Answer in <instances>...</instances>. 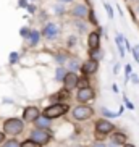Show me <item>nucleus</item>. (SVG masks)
<instances>
[{"instance_id": "nucleus-1", "label": "nucleus", "mask_w": 139, "mask_h": 147, "mask_svg": "<svg viewBox=\"0 0 139 147\" xmlns=\"http://www.w3.org/2000/svg\"><path fill=\"white\" fill-rule=\"evenodd\" d=\"M24 129V123L20 118H8V120L3 121V131L5 134H10V136H16V134H21Z\"/></svg>"}, {"instance_id": "nucleus-2", "label": "nucleus", "mask_w": 139, "mask_h": 147, "mask_svg": "<svg viewBox=\"0 0 139 147\" xmlns=\"http://www.w3.org/2000/svg\"><path fill=\"white\" fill-rule=\"evenodd\" d=\"M70 110V107L63 102H57L53 105H49L45 110H44V117L49 118V120H53V118H58L61 115H65L66 112Z\"/></svg>"}, {"instance_id": "nucleus-3", "label": "nucleus", "mask_w": 139, "mask_h": 147, "mask_svg": "<svg viewBox=\"0 0 139 147\" xmlns=\"http://www.w3.org/2000/svg\"><path fill=\"white\" fill-rule=\"evenodd\" d=\"M71 115L76 121H86L94 115V110L91 107H87V105H78V107L73 108Z\"/></svg>"}, {"instance_id": "nucleus-4", "label": "nucleus", "mask_w": 139, "mask_h": 147, "mask_svg": "<svg viewBox=\"0 0 139 147\" xmlns=\"http://www.w3.org/2000/svg\"><path fill=\"white\" fill-rule=\"evenodd\" d=\"M50 133H49L47 129H42V128H36V129L31 131V138L32 141H36L37 144H40V146H45V144L50 141Z\"/></svg>"}, {"instance_id": "nucleus-5", "label": "nucleus", "mask_w": 139, "mask_h": 147, "mask_svg": "<svg viewBox=\"0 0 139 147\" xmlns=\"http://www.w3.org/2000/svg\"><path fill=\"white\" fill-rule=\"evenodd\" d=\"M58 32H60V29H58V26H57L55 23H45L40 34H42L47 40H53L57 36H58Z\"/></svg>"}, {"instance_id": "nucleus-6", "label": "nucleus", "mask_w": 139, "mask_h": 147, "mask_svg": "<svg viewBox=\"0 0 139 147\" xmlns=\"http://www.w3.org/2000/svg\"><path fill=\"white\" fill-rule=\"evenodd\" d=\"M76 99H78V102H81V104H86V102H89V100L94 99V91H92L91 87L78 89V92H76Z\"/></svg>"}, {"instance_id": "nucleus-7", "label": "nucleus", "mask_w": 139, "mask_h": 147, "mask_svg": "<svg viewBox=\"0 0 139 147\" xmlns=\"http://www.w3.org/2000/svg\"><path fill=\"white\" fill-rule=\"evenodd\" d=\"M71 13L76 20H86L87 15H89V8H87L84 3H76L71 10Z\"/></svg>"}, {"instance_id": "nucleus-8", "label": "nucleus", "mask_w": 139, "mask_h": 147, "mask_svg": "<svg viewBox=\"0 0 139 147\" xmlns=\"http://www.w3.org/2000/svg\"><path fill=\"white\" fill-rule=\"evenodd\" d=\"M96 131L107 136V134H110V133H113V131H115V126H113L110 121H107V120H99L96 123Z\"/></svg>"}, {"instance_id": "nucleus-9", "label": "nucleus", "mask_w": 139, "mask_h": 147, "mask_svg": "<svg viewBox=\"0 0 139 147\" xmlns=\"http://www.w3.org/2000/svg\"><path fill=\"white\" fill-rule=\"evenodd\" d=\"M81 69H83L84 76H91V74H94L97 69H99V61L89 58L87 61H84L83 65H81Z\"/></svg>"}, {"instance_id": "nucleus-10", "label": "nucleus", "mask_w": 139, "mask_h": 147, "mask_svg": "<svg viewBox=\"0 0 139 147\" xmlns=\"http://www.w3.org/2000/svg\"><path fill=\"white\" fill-rule=\"evenodd\" d=\"M40 117V112L39 108L34 107V105H29V107L24 108V112H23V120L24 121H34L36 118Z\"/></svg>"}, {"instance_id": "nucleus-11", "label": "nucleus", "mask_w": 139, "mask_h": 147, "mask_svg": "<svg viewBox=\"0 0 139 147\" xmlns=\"http://www.w3.org/2000/svg\"><path fill=\"white\" fill-rule=\"evenodd\" d=\"M87 47L89 49H99L100 47V29L89 32V36H87Z\"/></svg>"}, {"instance_id": "nucleus-12", "label": "nucleus", "mask_w": 139, "mask_h": 147, "mask_svg": "<svg viewBox=\"0 0 139 147\" xmlns=\"http://www.w3.org/2000/svg\"><path fill=\"white\" fill-rule=\"evenodd\" d=\"M78 74L74 73V71H68L65 74V78H63V84H65V89H74L76 87V82H78Z\"/></svg>"}, {"instance_id": "nucleus-13", "label": "nucleus", "mask_w": 139, "mask_h": 147, "mask_svg": "<svg viewBox=\"0 0 139 147\" xmlns=\"http://www.w3.org/2000/svg\"><path fill=\"white\" fill-rule=\"evenodd\" d=\"M112 142L117 144V146H125L128 142V136L125 133H121V131H115L112 134Z\"/></svg>"}, {"instance_id": "nucleus-14", "label": "nucleus", "mask_w": 139, "mask_h": 147, "mask_svg": "<svg viewBox=\"0 0 139 147\" xmlns=\"http://www.w3.org/2000/svg\"><path fill=\"white\" fill-rule=\"evenodd\" d=\"M26 40H28V45H29V47H36V45L40 42V32L37 29H31V32H29Z\"/></svg>"}, {"instance_id": "nucleus-15", "label": "nucleus", "mask_w": 139, "mask_h": 147, "mask_svg": "<svg viewBox=\"0 0 139 147\" xmlns=\"http://www.w3.org/2000/svg\"><path fill=\"white\" fill-rule=\"evenodd\" d=\"M81 61L76 58V57H70V60H68V68H70V71H78V69H81Z\"/></svg>"}, {"instance_id": "nucleus-16", "label": "nucleus", "mask_w": 139, "mask_h": 147, "mask_svg": "<svg viewBox=\"0 0 139 147\" xmlns=\"http://www.w3.org/2000/svg\"><path fill=\"white\" fill-rule=\"evenodd\" d=\"M89 58L91 60H96V61H100L102 58H104V52L99 49H89Z\"/></svg>"}, {"instance_id": "nucleus-17", "label": "nucleus", "mask_w": 139, "mask_h": 147, "mask_svg": "<svg viewBox=\"0 0 139 147\" xmlns=\"http://www.w3.org/2000/svg\"><path fill=\"white\" fill-rule=\"evenodd\" d=\"M34 125L36 128H42V129H47L49 126H50V120L45 117H39V118H36L34 120Z\"/></svg>"}, {"instance_id": "nucleus-18", "label": "nucleus", "mask_w": 139, "mask_h": 147, "mask_svg": "<svg viewBox=\"0 0 139 147\" xmlns=\"http://www.w3.org/2000/svg\"><path fill=\"white\" fill-rule=\"evenodd\" d=\"M123 37L120 32H117V36H115V44H117L118 47V52H120V57H125V47H123Z\"/></svg>"}, {"instance_id": "nucleus-19", "label": "nucleus", "mask_w": 139, "mask_h": 147, "mask_svg": "<svg viewBox=\"0 0 139 147\" xmlns=\"http://www.w3.org/2000/svg\"><path fill=\"white\" fill-rule=\"evenodd\" d=\"M66 73H68V71H66L65 66H57V69H55V81H63V78H65Z\"/></svg>"}, {"instance_id": "nucleus-20", "label": "nucleus", "mask_w": 139, "mask_h": 147, "mask_svg": "<svg viewBox=\"0 0 139 147\" xmlns=\"http://www.w3.org/2000/svg\"><path fill=\"white\" fill-rule=\"evenodd\" d=\"M66 97H68V89H63V91H58V94H53L52 97H50V99L52 100H65Z\"/></svg>"}, {"instance_id": "nucleus-21", "label": "nucleus", "mask_w": 139, "mask_h": 147, "mask_svg": "<svg viewBox=\"0 0 139 147\" xmlns=\"http://www.w3.org/2000/svg\"><path fill=\"white\" fill-rule=\"evenodd\" d=\"M53 11H55L57 16H63L66 10H65V7H63V3H55L53 5Z\"/></svg>"}, {"instance_id": "nucleus-22", "label": "nucleus", "mask_w": 139, "mask_h": 147, "mask_svg": "<svg viewBox=\"0 0 139 147\" xmlns=\"http://www.w3.org/2000/svg\"><path fill=\"white\" fill-rule=\"evenodd\" d=\"M76 87H78V89H83V87H89V79H87V76H83V78H78V82H76Z\"/></svg>"}, {"instance_id": "nucleus-23", "label": "nucleus", "mask_w": 139, "mask_h": 147, "mask_svg": "<svg viewBox=\"0 0 139 147\" xmlns=\"http://www.w3.org/2000/svg\"><path fill=\"white\" fill-rule=\"evenodd\" d=\"M55 60H57V63H58L60 66H63L66 63V60H68V55H65V53H57Z\"/></svg>"}, {"instance_id": "nucleus-24", "label": "nucleus", "mask_w": 139, "mask_h": 147, "mask_svg": "<svg viewBox=\"0 0 139 147\" xmlns=\"http://www.w3.org/2000/svg\"><path fill=\"white\" fill-rule=\"evenodd\" d=\"M2 147H21V142H18L16 139H10L5 144H2Z\"/></svg>"}, {"instance_id": "nucleus-25", "label": "nucleus", "mask_w": 139, "mask_h": 147, "mask_svg": "<svg viewBox=\"0 0 139 147\" xmlns=\"http://www.w3.org/2000/svg\"><path fill=\"white\" fill-rule=\"evenodd\" d=\"M18 60H20V53L18 52H11L8 57V61H10V65H15V63H18Z\"/></svg>"}, {"instance_id": "nucleus-26", "label": "nucleus", "mask_w": 139, "mask_h": 147, "mask_svg": "<svg viewBox=\"0 0 139 147\" xmlns=\"http://www.w3.org/2000/svg\"><path fill=\"white\" fill-rule=\"evenodd\" d=\"M21 147H40V144H37L32 139H26L24 142H21Z\"/></svg>"}, {"instance_id": "nucleus-27", "label": "nucleus", "mask_w": 139, "mask_h": 147, "mask_svg": "<svg viewBox=\"0 0 139 147\" xmlns=\"http://www.w3.org/2000/svg\"><path fill=\"white\" fill-rule=\"evenodd\" d=\"M29 32H31V28H29V26H23L21 29H20V36H21V37H23L24 40L28 39V36H29Z\"/></svg>"}, {"instance_id": "nucleus-28", "label": "nucleus", "mask_w": 139, "mask_h": 147, "mask_svg": "<svg viewBox=\"0 0 139 147\" xmlns=\"http://www.w3.org/2000/svg\"><path fill=\"white\" fill-rule=\"evenodd\" d=\"M104 7H105V10H107V15H109V18H110V20H113V15H115V11H113L112 5H110L109 2H104Z\"/></svg>"}, {"instance_id": "nucleus-29", "label": "nucleus", "mask_w": 139, "mask_h": 147, "mask_svg": "<svg viewBox=\"0 0 139 147\" xmlns=\"http://www.w3.org/2000/svg\"><path fill=\"white\" fill-rule=\"evenodd\" d=\"M87 18H89V21L94 24V26H97L99 23H97V18H96V13H94V10H89V15H87Z\"/></svg>"}, {"instance_id": "nucleus-30", "label": "nucleus", "mask_w": 139, "mask_h": 147, "mask_svg": "<svg viewBox=\"0 0 139 147\" xmlns=\"http://www.w3.org/2000/svg\"><path fill=\"white\" fill-rule=\"evenodd\" d=\"M100 112H102V115H104V117H107V118H117V115H115V113L109 112V110H107L105 107L100 108Z\"/></svg>"}, {"instance_id": "nucleus-31", "label": "nucleus", "mask_w": 139, "mask_h": 147, "mask_svg": "<svg viewBox=\"0 0 139 147\" xmlns=\"http://www.w3.org/2000/svg\"><path fill=\"white\" fill-rule=\"evenodd\" d=\"M74 26L78 28L81 32H84V31H86V24H84V23H81L79 20H76V21H74Z\"/></svg>"}, {"instance_id": "nucleus-32", "label": "nucleus", "mask_w": 139, "mask_h": 147, "mask_svg": "<svg viewBox=\"0 0 139 147\" xmlns=\"http://www.w3.org/2000/svg\"><path fill=\"white\" fill-rule=\"evenodd\" d=\"M131 71H133V68H131V65H130V63H128V65H125V74H126V79H125V81H126V82H128V79H130Z\"/></svg>"}, {"instance_id": "nucleus-33", "label": "nucleus", "mask_w": 139, "mask_h": 147, "mask_svg": "<svg viewBox=\"0 0 139 147\" xmlns=\"http://www.w3.org/2000/svg\"><path fill=\"white\" fill-rule=\"evenodd\" d=\"M131 53H133V57H134V60L139 63V50H136V47H134V49H131Z\"/></svg>"}, {"instance_id": "nucleus-34", "label": "nucleus", "mask_w": 139, "mask_h": 147, "mask_svg": "<svg viewBox=\"0 0 139 147\" xmlns=\"http://www.w3.org/2000/svg\"><path fill=\"white\" fill-rule=\"evenodd\" d=\"M28 0H18V7H20V8H26L28 7Z\"/></svg>"}, {"instance_id": "nucleus-35", "label": "nucleus", "mask_w": 139, "mask_h": 147, "mask_svg": "<svg viewBox=\"0 0 139 147\" xmlns=\"http://www.w3.org/2000/svg\"><path fill=\"white\" fill-rule=\"evenodd\" d=\"M26 10H28V11H29L31 15H34V13H36V5L29 3V5H28V7H26Z\"/></svg>"}, {"instance_id": "nucleus-36", "label": "nucleus", "mask_w": 139, "mask_h": 147, "mask_svg": "<svg viewBox=\"0 0 139 147\" xmlns=\"http://www.w3.org/2000/svg\"><path fill=\"white\" fill-rule=\"evenodd\" d=\"M74 44H78V39H76L74 36H71V37H68V45H74Z\"/></svg>"}, {"instance_id": "nucleus-37", "label": "nucleus", "mask_w": 139, "mask_h": 147, "mask_svg": "<svg viewBox=\"0 0 139 147\" xmlns=\"http://www.w3.org/2000/svg\"><path fill=\"white\" fill-rule=\"evenodd\" d=\"M125 104H126V107L130 108V110H134V105H133L130 100H128V97H125Z\"/></svg>"}, {"instance_id": "nucleus-38", "label": "nucleus", "mask_w": 139, "mask_h": 147, "mask_svg": "<svg viewBox=\"0 0 139 147\" xmlns=\"http://www.w3.org/2000/svg\"><path fill=\"white\" fill-rule=\"evenodd\" d=\"M131 76V81L134 82V84H139V78H138V74H130Z\"/></svg>"}, {"instance_id": "nucleus-39", "label": "nucleus", "mask_w": 139, "mask_h": 147, "mask_svg": "<svg viewBox=\"0 0 139 147\" xmlns=\"http://www.w3.org/2000/svg\"><path fill=\"white\" fill-rule=\"evenodd\" d=\"M96 138L99 139V141H104V139H105V134H102V133H97V131H96Z\"/></svg>"}, {"instance_id": "nucleus-40", "label": "nucleus", "mask_w": 139, "mask_h": 147, "mask_svg": "<svg viewBox=\"0 0 139 147\" xmlns=\"http://www.w3.org/2000/svg\"><path fill=\"white\" fill-rule=\"evenodd\" d=\"M92 147H107V146H105V144L102 142V141H97V142L94 144V146H92Z\"/></svg>"}, {"instance_id": "nucleus-41", "label": "nucleus", "mask_w": 139, "mask_h": 147, "mask_svg": "<svg viewBox=\"0 0 139 147\" xmlns=\"http://www.w3.org/2000/svg\"><path fill=\"white\" fill-rule=\"evenodd\" d=\"M118 71H120V63H115V66H113V73L117 74Z\"/></svg>"}, {"instance_id": "nucleus-42", "label": "nucleus", "mask_w": 139, "mask_h": 147, "mask_svg": "<svg viewBox=\"0 0 139 147\" xmlns=\"http://www.w3.org/2000/svg\"><path fill=\"white\" fill-rule=\"evenodd\" d=\"M5 141V133H2V131H0V144L3 142Z\"/></svg>"}, {"instance_id": "nucleus-43", "label": "nucleus", "mask_w": 139, "mask_h": 147, "mask_svg": "<svg viewBox=\"0 0 139 147\" xmlns=\"http://www.w3.org/2000/svg\"><path fill=\"white\" fill-rule=\"evenodd\" d=\"M58 2H60V3H71L73 0H58Z\"/></svg>"}, {"instance_id": "nucleus-44", "label": "nucleus", "mask_w": 139, "mask_h": 147, "mask_svg": "<svg viewBox=\"0 0 139 147\" xmlns=\"http://www.w3.org/2000/svg\"><path fill=\"white\" fill-rule=\"evenodd\" d=\"M112 89H113V92H115V94L118 92V86H117V84H113V86H112Z\"/></svg>"}, {"instance_id": "nucleus-45", "label": "nucleus", "mask_w": 139, "mask_h": 147, "mask_svg": "<svg viewBox=\"0 0 139 147\" xmlns=\"http://www.w3.org/2000/svg\"><path fill=\"white\" fill-rule=\"evenodd\" d=\"M123 147H136V146H133V144H125Z\"/></svg>"}, {"instance_id": "nucleus-46", "label": "nucleus", "mask_w": 139, "mask_h": 147, "mask_svg": "<svg viewBox=\"0 0 139 147\" xmlns=\"http://www.w3.org/2000/svg\"><path fill=\"white\" fill-rule=\"evenodd\" d=\"M109 147H118V146H117V144H113V142H112V144H110Z\"/></svg>"}, {"instance_id": "nucleus-47", "label": "nucleus", "mask_w": 139, "mask_h": 147, "mask_svg": "<svg viewBox=\"0 0 139 147\" xmlns=\"http://www.w3.org/2000/svg\"><path fill=\"white\" fill-rule=\"evenodd\" d=\"M136 11H138V15H139V2H138V8H136Z\"/></svg>"}, {"instance_id": "nucleus-48", "label": "nucleus", "mask_w": 139, "mask_h": 147, "mask_svg": "<svg viewBox=\"0 0 139 147\" xmlns=\"http://www.w3.org/2000/svg\"><path fill=\"white\" fill-rule=\"evenodd\" d=\"M136 50H139V44H138V45H136Z\"/></svg>"}, {"instance_id": "nucleus-49", "label": "nucleus", "mask_w": 139, "mask_h": 147, "mask_svg": "<svg viewBox=\"0 0 139 147\" xmlns=\"http://www.w3.org/2000/svg\"><path fill=\"white\" fill-rule=\"evenodd\" d=\"M31 2H36V0H31Z\"/></svg>"}, {"instance_id": "nucleus-50", "label": "nucleus", "mask_w": 139, "mask_h": 147, "mask_svg": "<svg viewBox=\"0 0 139 147\" xmlns=\"http://www.w3.org/2000/svg\"><path fill=\"white\" fill-rule=\"evenodd\" d=\"M134 2H139V0H134Z\"/></svg>"}, {"instance_id": "nucleus-51", "label": "nucleus", "mask_w": 139, "mask_h": 147, "mask_svg": "<svg viewBox=\"0 0 139 147\" xmlns=\"http://www.w3.org/2000/svg\"><path fill=\"white\" fill-rule=\"evenodd\" d=\"M126 2H128V0H126Z\"/></svg>"}]
</instances>
